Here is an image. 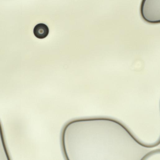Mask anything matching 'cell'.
I'll use <instances>...</instances> for the list:
<instances>
[{
    "label": "cell",
    "instance_id": "3",
    "mask_svg": "<svg viewBox=\"0 0 160 160\" xmlns=\"http://www.w3.org/2000/svg\"><path fill=\"white\" fill-rule=\"evenodd\" d=\"M33 32L36 37L39 39H43L48 35L49 30L47 25L44 23H40L35 26Z\"/></svg>",
    "mask_w": 160,
    "mask_h": 160
},
{
    "label": "cell",
    "instance_id": "1",
    "mask_svg": "<svg viewBox=\"0 0 160 160\" xmlns=\"http://www.w3.org/2000/svg\"><path fill=\"white\" fill-rule=\"evenodd\" d=\"M140 13L143 19L148 23L160 22V0H142Z\"/></svg>",
    "mask_w": 160,
    "mask_h": 160
},
{
    "label": "cell",
    "instance_id": "2",
    "mask_svg": "<svg viewBox=\"0 0 160 160\" xmlns=\"http://www.w3.org/2000/svg\"><path fill=\"white\" fill-rule=\"evenodd\" d=\"M2 125L0 120V160H10Z\"/></svg>",
    "mask_w": 160,
    "mask_h": 160
}]
</instances>
